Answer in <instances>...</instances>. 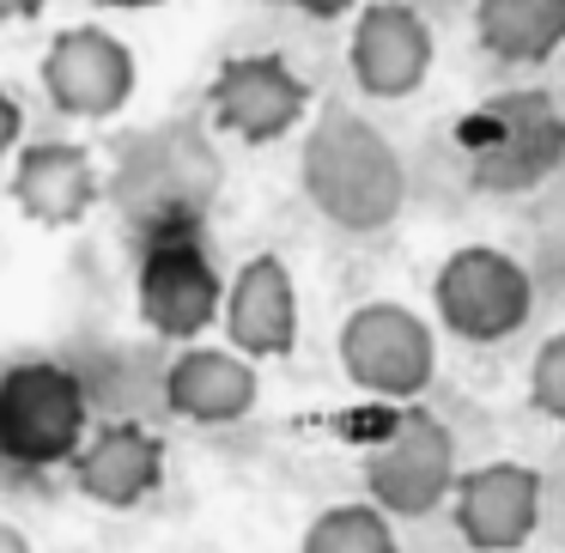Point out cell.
Instances as JSON below:
<instances>
[{
    "instance_id": "cell-7",
    "label": "cell",
    "mask_w": 565,
    "mask_h": 553,
    "mask_svg": "<svg viewBox=\"0 0 565 553\" xmlns=\"http://www.w3.org/2000/svg\"><path fill=\"white\" fill-rule=\"evenodd\" d=\"M225 274L201 232H159L140 244L135 268V310L164 341H201V329L220 322Z\"/></svg>"
},
{
    "instance_id": "cell-1",
    "label": "cell",
    "mask_w": 565,
    "mask_h": 553,
    "mask_svg": "<svg viewBox=\"0 0 565 553\" xmlns=\"http://www.w3.org/2000/svg\"><path fill=\"white\" fill-rule=\"evenodd\" d=\"M298 183L305 201L334 225V232H390L407 208V164L390 147L371 116L329 104L322 116H310L305 147H298Z\"/></svg>"
},
{
    "instance_id": "cell-24",
    "label": "cell",
    "mask_w": 565,
    "mask_h": 553,
    "mask_svg": "<svg viewBox=\"0 0 565 553\" xmlns=\"http://www.w3.org/2000/svg\"><path fill=\"white\" fill-rule=\"evenodd\" d=\"M116 7H140V0H116Z\"/></svg>"
},
{
    "instance_id": "cell-6",
    "label": "cell",
    "mask_w": 565,
    "mask_h": 553,
    "mask_svg": "<svg viewBox=\"0 0 565 553\" xmlns=\"http://www.w3.org/2000/svg\"><path fill=\"white\" fill-rule=\"evenodd\" d=\"M341 371L365 395L383 402H419L438 377V341L419 310L395 305V298H371V305L347 310L341 334H334Z\"/></svg>"
},
{
    "instance_id": "cell-5",
    "label": "cell",
    "mask_w": 565,
    "mask_h": 553,
    "mask_svg": "<svg viewBox=\"0 0 565 553\" xmlns=\"http://www.w3.org/2000/svg\"><path fill=\"white\" fill-rule=\"evenodd\" d=\"M431 305H438V322L456 334V341H511L516 329L535 310V280L529 268L499 244H462L438 262L431 274Z\"/></svg>"
},
{
    "instance_id": "cell-14",
    "label": "cell",
    "mask_w": 565,
    "mask_h": 553,
    "mask_svg": "<svg viewBox=\"0 0 565 553\" xmlns=\"http://www.w3.org/2000/svg\"><path fill=\"white\" fill-rule=\"evenodd\" d=\"M159 395L189 426H232V419L256 414L262 377H256V359H244L237 347L183 341V353L159 377Z\"/></svg>"
},
{
    "instance_id": "cell-16",
    "label": "cell",
    "mask_w": 565,
    "mask_h": 553,
    "mask_svg": "<svg viewBox=\"0 0 565 553\" xmlns=\"http://www.w3.org/2000/svg\"><path fill=\"white\" fill-rule=\"evenodd\" d=\"M164 480V438L140 419H104L74 450V487L104 511H135Z\"/></svg>"
},
{
    "instance_id": "cell-21",
    "label": "cell",
    "mask_w": 565,
    "mask_h": 553,
    "mask_svg": "<svg viewBox=\"0 0 565 553\" xmlns=\"http://www.w3.org/2000/svg\"><path fill=\"white\" fill-rule=\"evenodd\" d=\"M292 13H305V19H347L359 7V0H286Z\"/></svg>"
},
{
    "instance_id": "cell-8",
    "label": "cell",
    "mask_w": 565,
    "mask_h": 553,
    "mask_svg": "<svg viewBox=\"0 0 565 553\" xmlns=\"http://www.w3.org/2000/svg\"><path fill=\"white\" fill-rule=\"evenodd\" d=\"M365 475V499L390 517H426L450 499V480H456V438L431 407L407 402L395 414V426L383 432L377 444L365 450L359 462Z\"/></svg>"
},
{
    "instance_id": "cell-12",
    "label": "cell",
    "mask_w": 565,
    "mask_h": 553,
    "mask_svg": "<svg viewBox=\"0 0 565 553\" xmlns=\"http://www.w3.org/2000/svg\"><path fill=\"white\" fill-rule=\"evenodd\" d=\"M431 25L419 19V7L407 0H365L353 19V38H347V67H353V86L365 98H414L431 74Z\"/></svg>"
},
{
    "instance_id": "cell-19",
    "label": "cell",
    "mask_w": 565,
    "mask_h": 553,
    "mask_svg": "<svg viewBox=\"0 0 565 553\" xmlns=\"http://www.w3.org/2000/svg\"><path fill=\"white\" fill-rule=\"evenodd\" d=\"M529 407L565 426V329H553L529 359Z\"/></svg>"
},
{
    "instance_id": "cell-18",
    "label": "cell",
    "mask_w": 565,
    "mask_h": 553,
    "mask_svg": "<svg viewBox=\"0 0 565 553\" xmlns=\"http://www.w3.org/2000/svg\"><path fill=\"white\" fill-rule=\"evenodd\" d=\"M298 553H402V541L390 529V511H377L365 499V504H329V511H317L305 541H298Z\"/></svg>"
},
{
    "instance_id": "cell-11",
    "label": "cell",
    "mask_w": 565,
    "mask_h": 553,
    "mask_svg": "<svg viewBox=\"0 0 565 553\" xmlns=\"http://www.w3.org/2000/svg\"><path fill=\"white\" fill-rule=\"evenodd\" d=\"M444 504L456 517V535L475 553H516L541 529V475L529 462H511V456L456 468Z\"/></svg>"
},
{
    "instance_id": "cell-13",
    "label": "cell",
    "mask_w": 565,
    "mask_h": 553,
    "mask_svg": "<svg viewBox=\"0 0 565 553\" xmlns=\"http://www.w3.org/2000/svg\"><path fill=\"white\" fill-rule=\"evenodd\" d=\"M7 195L25 213L31 225H50V232H67L79 225L104 195V177L92 147L79 140H31V147L13 152V177H7Z\"/></svg>"
},
{
    "instance_id": "cell-20",
    "label": "cell",
    "mask_w": 565,
    "mask_h": 553,
    "mask_svg": "<svg viewBox=\"0 0 565 553\" xmlns=\"http://www.w3.org/2000/svg\"><path fill=\"white\" fill-rule=\"evenodd\" d=\"M19 135H25V104H19L13 92L0 86V159L19 147Z\"/></svg>"
},
{
    "instance_id": "cell-17",
    "label": "cell",
    "mask_w": 565,
    "mask_h": 553,
    "mask_svg": "<svg viewBox=\"0 0 565 553\" xmlns=\"http://www.w3.org/2000/svg\"><path fill=\"white\" fill-rule=\"evenodd\" d=\"M475 43L504 67H541L565 50V0H475Z\"/></svg>"
},
{
    "instance_id": "cell-3",
    "label": "cell",
    "mask_w": 565,
    "mask_h": 553,
    "mask_svg": "<svg viewBox=\"0 0 565 553\" xmlns=\"http://www.w3.org/2000/svg\"><path fill=\"white\" fill-rule=\"evenodd\" d=\"M92 432V395L67 359H0V480H38L67 468Z\"/></svg>"
},
{
    "instance_id": "cell-2",
    "label": "cell",
    "mask_w": 565,
    "mask_h": 553,
    "mask_svg": "<svg viewBox=\"0 0 565 553\" xmlns=\"http://www.w3.org/2000/svg\"><path fill=\"white\" fill-rule=\"evenodd\" d=\"M220 189H225V159L213 147L207 123L171 116V123H152L116 147V171L104 183V195L140 237H159V232H201Z\"/></svg>"
},
{
    "instance_id": "cell-22",
    "label": "cell",
    "mask_w": 565,
    "mask_h": 553,
    "mask_svg": "<svg viewBox=\"0 0 565 553\" xmlns=\"http://www.w3.org/2000/svg\"><path fill=\"white\" fill-rule=\"evenodd\" d=\"M50 0H0V25H25V19H38Z\"/></svg>"
},
{
    "instance_id": "cell-10",
    "label": "cell",
    "mask_w": 565,
    "mask_h": 553,
    "mask_svg": "<svg viewBox=\"0 0 565 553\" xmlns=\"http://www.w3.org/2000/svg\"><path fill=\"white\" fill-rule=\"evenodd\" d=\"M43 98L55 104L74 123H104V116H122L135 98V50H128L116 31L104 25H67L50 38L43 50Z\"/></svg>"
},
{
    "instance_id": "cell-9",
    "label": "cell",
    "mask_w": 565,
    "mask_h": 553,
    "mask_svg": "<svg viewBox=\"0 0 565 553\" xmlns=\"http://www.w3.org/2000/svg\"><path fill=\"white\" fill-rule=\"evenodd\" d=\"M207 116L220 135L244 140V147H274L310 116V86L286 55L256 50L220 62L207 86Z\"/></svg>"
},
{
    "instance_id": "cell-15",
    "label": "cell",
    "mask_w": 565,
    "mask_h": 553,
    "mask_svg": "<svg viewBox=\"0 0 565 553\" xmlns=\"http://www.w3.org/2000/svg\"><path fill=\"white\" fill-rule=\"evenodd\" d=\"M220 322L244 359H286L298 347V286L274 249L249 256L244 268L225 280Z\"/></svg>"
},
{
    "instance_id": "cell-4",
    "label": "cell",
    "mask_w": 565,
    "mask_h": 553,
    "mask_svg": "<svg viewBox=\"0 0 565 553\" xmlns=\"http://www.w3.org/2000/svg\"><path fill=\"white\" fill-rule=\"evenodd\" d=\"M565 164V116L547 92H499L468 123V183L480 195H523Z\"/></svg>"
},
{
    "instance_id": "cell-23",
    "label": "cell",
    "mask_w": 565,
    "mask_h": 553,
    "mask_svg": "<svg viewBox=\"0 0 565 553\" xmlns=\"http://www.w3.org/2000/svg\"><path fill=\"white\" fill-rule=\"evenodd\" d=\"M0 553H31V535L19 523H7V517H0Z\"/></svg>"
}]
</instances>
